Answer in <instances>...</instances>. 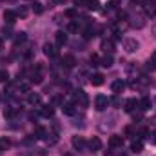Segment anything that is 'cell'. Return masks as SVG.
I'll return each mask as SVG.
<instances>
[{"mask_svg": "<svg viewBox=\"0 0 156 156\" xmlns=\"http://www.w3.org/2000/svg\"><path fill=\"white\" fill-rule=\"evenodd\" d=\"M73 102H75V105H80V107H87L89 105V98H87V93L83 91V89H76L75 93H73Z\"/></svg>", "mask_w": 156, "mask_h": 156, "instance_id": "1", "label": "cell"}, {"mask_svg": "<svg viewBox=\"0 0 156 156\" xmlns=\"http://www.w3.org/2000/svg\"><path fill=\"white\" fill-rule=\"evenodd\" d=\"M107 105H109V98L105 96V94H98L96 98H94V109L96 111H105L107 109Z\"/></svg>", "mask_w": 156, "mask_h": 156, "instance_id": "2", "label": "cell"}, {"mask_svg": "<svg viewBox=\"0 0 156 156\" xmlns=\"http://www.w3.org/2000/svg\"><path fill=\"white\" fill-rule=\"evenodd\" d=\"M71 145L75 147V151H85V149H87V142H85L83 136H73Z\"/></svg>", "mask_w": 156, "mask_h": 156, "instance_id": "3", "label": "cell"}, {"mask_svg": "<svg viewBox=\"0 0 156 156\" xmlns=\"http://www.w3.org/2000/svg\"><path fill=\"white\" fill-rule=\"evenodd\" d=\"M138 47H140V44H138L136 38H125L123 40V49L127 53H134V51H138Z\"/></svg>", "mask_w": 156, "mask_h": 156, "instance_id": "4", "label": "cell"}, {"mask_svg": "<svg viewBox=\"0 0 156 156\" xmlns=\"http://www.w3.org/2000/svg\"><path fill=\"white\" fill-rule=\"evenodd\" d=\"M44 55L49 56V58L58 56V49H56V45H53V44H44Z\"/></svg>", "mask_w": 156, "mask_h": 156, "instance_id": "5", "label": "cell"}, {"mask_svg": "<svg viewBox=\"0 0 156 156\" xmlns=\"http://www.w3.org/2000/svg\"><path fill=\"white\" fill-rule=\"evenodd\" d=\"M60 64H62L66 69H71V67H75L76 60H75V56H73V55H64V56H62V60H60Z\"/></svg>", "mask_w": 156, "mask_h": 156, "instance_id": "6", "label": "cell"}, {"mask_svg": "<svg viewBox=\"0 0 156 156\" xmlns=\"http://www.w3.org/2000/svg\"><path fill=\"white\" fill-rule=\"evenodd\" d=\"M87 147H89L93 153H96V151H100V149H102V140H100L98 136H93V138L87 142Z\"/></svg>", "mask_w": 156, "mask_h": 156, "instance_id": "7", "label": "cell"}, {"mask_svg": "<svg viewBox=\"0 0 156 156\" xmlns=\"http://www.w3.org/2000/svg\"><path fill=\"white\" fill-rule=\"evenodd\" d=\"M62 111H64V115L73 116V115L76 113V105H75V102H66V104H62Z\"/></svg>", "mask_w": 156, "mask_h": 156, "instance_id": "8", "label": "cell"}, {"mask_svg": "<svg viewBox=\"0 0 156 156\" xmlns=\"http://www.w3.org/2000/svg\"><path fill=\"white\" fill-rule=\"evenodd\" d=\"M27 104L29 105H40L42 104V96H40V93H29L27 94Z\"/></svg>", "mask_w": 156, "mask_h": 156, "instance_id": "9", "label": "cell"}, {"mask_svg": "<svg viewBox=\"0 0 156 156\" xmlns=\"http://www.w3.org/2000/svg\"><path fill=\"white\" fill-rule=\"evenodd\" d=\"M4 20H5V24H7V26H13V24L16 22V13H15V11L5 9V11H4Z\"/></svg>", "mask_w": 156, "mask_h": 156, "instance_id": "10", "label": "cell"}, {"mask_svg": "<svg viewBox=\"0 0 156 156\" xmlns=\"http://www.w3.org/2000/svg\"><path fill=\"white\" fill-rule=\"evenodd\" d=\"M136 107H138V100H136V98H129V100H125V105H123L125 113H134Z\"/></svg>", "mask_w": 156, "mask_h": 156, "instance_id": "11", "label": "cell"}, {"mask_svg": "<svg viewBox=\"0 0 156 156\" xmlns=\"http://www.w3.org/2000/svg\"><path fill=\"white\" fill-rule=\"evenodd\" d=\"M109 145H111L113 149L122 147V145H123V136H120V134H113V136L109 138Z\"/></svg>", "mask_w": 156, "mask_h": 156, "instance_id": "12", "label": "cell"}, {"mask_svg": "<svg viewBox=\"0 0 156 156\" xmlns=\"http://www.w3.org/2000/svg\"><path fill=\"white\" fill-rule=\"evenodd\" d=\"M153 107V102H151V98H147V96H144L140 102H138V109L140 111H149Z\"/></svg>", "mask_w": 156, "mask_h": 156, "instance_id": "13", "label": "cell"}, {"mask_svg": "<svg viewBox=\"0 0 156 156\" xmlns=\"http://www.w3.org/2000/svg\"><path fill=\"white\" fill-rule=\"evenodd\" d=\"M111 89H113L115 94H120V93L125 89V82H123V80H115V82L111 83Z\"/></svg>", "mask_w": 156, "mask_h": 156, "instance_id": "14", "label": "cell"}, {"mask_svg": "<svg viewBox=\"0 0 156 156\" xmlns=\"http://www.w3.org/2000/svg\"><path fill=\"white\" fill-rule=\"evenodd\" d=\"M40 115L44 118H51L55 115V107L51 105V104H47V105H42V109H40Z\"/></svg>", "mask_w": 156, "mask_h": 156, "instance_id": "15", "label": "cell"}, {"mask_svg": "<svg viewBox=\"0 0 156 156\" xmlns=\"http://www.w3.org/2000/svg\"><path fill=\"white\" fill-rule=\"evenodd\" d=\"M144 9L147 16H154L156 15V4L154 2H144Z\"/></svg>", "mask_w": 156, "mask_h": 156, "instance_id": "16", "label": "cell"}, {"mask_svg": "<svg viewBox=\"0 0 156 156\" xmlns=\"http://www.w3.org/2000/svg\"><path fill=\"white\" fill-rule=\"evenodd\" d=\"M55 40H56V45H58V47H62L64 44H67V35H66L64 31H56Z\"/></svg>", "mask_w": 156, "mask_h": 156, "instance_id": "17", "label": "cell"}, {"mask_svg": "<svg viewBox=\"0 0 156 156\" xmlns=\"http://www.w3.org/2000/svg\"><path fill=\"white\" fill-rule=\"evenodd\" d=\"M102 49H104L105 53L113 55V51H115V42H113V40H102Z\"/></svg>", "mask_w": 156, "mask_h": 156, "instance_id": "18", "label": "cell"}, {"mask_svg": "<svg viewBox=\"0 0 156 156\" xmlns=\"http://www.w3.org/2000/svg\"><path fill=\"white\" fill-rule=\"evenodd\" d=\"M91 85H94V87H100L102 83H104V75H100V73H94L93 76H91Z\"/></svg>", "mask_w": 156, "mask_h": 156, "instance_id": "19", "label": "cell"}, {"mask_svg": "<svg viewBox=\"0 0 156 156\" xmlns=\"http://www.w3.org/2000/svg\"><path fill=\"white\" fill-rule=\"evenodd\" d=\"M93 37H96V27L87 26V27L83 29V38H85V40H91Z\"/></svg>", "mask_w": 156, "mask_h": 156, "instance_id": "20", "label": "cell"}, {"mask_svg": "<svg viewBox=\"0 0 156 156\" xmlns=\"http://www.w3.org/2000/svg\"><path fill=\"white\" fill-rule=\"evenodd\" d=\"M131 151H133V153H142V151H144V144H142L140 138H138V140H133V144H131Z\"/></svg>", "mask_w": 156, "mask_h": 156, "instance_id": "21", "label": "cell"}, {"mask_svg": "<svg viewBox=\"0 0 156 156\" xmlns=\"http://www.w3.org/2000/svg\"><path fill=\"white\" fill-rule=\"evenodd\" d=\"M16 113H18V109H16V107H11V105H5V107H4V116L13 118Z\"/></svg>", "mask_w": 156, "mask_h": 156, "instance_id": "22", "label": "cell"}, {"mask_svg": "<svg viewBox=\"0 0 156 156\" xmlns=\"http://www.w3.org/2000/svg\"><path fill=\"white\" fill-rule=\"evenodd\" d=\"M15 13H16V16H20V18H26V16L29 15V9H27L26 5H18Z\"/></svg>", "mask_w": 156, "mask_h": 156, "instance_id": "23", "label": "cell"}, {"mask_svg": "<svg viewBox=\"0 0 156 156\" xmlns=\"http://www.w3.org/2000/svg\"><path fill=\"white\" fill-rule=\"evenodd\" d=\"M100 66H104V67H111V66H113V56H111V55H105L104 58H100Z\"/></svg>", "mask_w": 156, "mask_h": 156, "instance_id": "24", "label": "cell"}, {"mask_svg": "<svg viewBox=\"0 0 156 156\" xmlns=\"http://www.w3.org/2000/svg\"><path fill=\"white\" fill-rule=\"evenodd\" d=\"M47 136V131L44 127H35V138H40V140H45Z\"/></svg>", "mask_w": 156, "mask_h": 156, "instance_id": "25", "label": "cell"}, {"mask_svg": "<svg viewBox=\"0 0 156 156\" xmlns=\"http://www.w3.org/2000/svg\"><path fill=\"white\" fill-rule=\"evenodd\" d=\"M87 9L98 11V9H100V2H98V0H87Z\"/></svg>", "mask_w": 156, "mask_h": 156, "instance_id": "26", "label": "cell"}, {"mask_svg": "<svg viewBox=\"0 0 156 156\" xmlns=\"http://www.w3.org/2000/svg\"><path fill=\"white\" fill-rule=\"evenodd\" d=\"M27 40V35L22 31V33H16V37H15V45H18V44H24Z\"/></svg>", "mask_w": 156, "mask_h": 156, "instance_id": "27", "label": "cell"}, {"mask_svg": "<svg viewBox=\"0 0 156 156\" xmlns=\"http://www.w3.org/2000/svg\"><path fill=\"white\" fill-rule=\"evenodd\" d=\"M78 29H80V24H78V20L69 22V26H67V31H71V33H78Z\"/></svg>", "mask_w": 156, "mask_h": 156, "instance_id": "28", "label": "cell"}, {"mask_svg": "<svg viewBox=\"0 0 156 156\" xmlns=\"http://www.w3.org/2000/svg\"><path fill=\"white\" fill-rule=\"evenodd\" d=\"M9 147H11V140L0 138V151H5V149H9Z\"/></svg>", "mask_w": 156, "mask_h": 156, "instance_id": "29", "label": "cell"}, {"mask_svg": "<svg viewBox=\"0 0 156 156\" xmlns=\"http://www.w3.org/2000/svg\"><path fill=\"white\" fill-rule=\"evenodd\" d=\"M31 5H33V7H31V9H33V13H35V15H40V13H42V11H44V5H42V4H40V2H33V4H31Z\"/></svg>", "mask_w": 156, "mask_h": 156, "instance_id": "30", "label": "cell"}, {"mask_svg": "<svg viewBox=\"0 0 156 156\" xmlns=\"http://www.w3.org/2000/svg\"><path fill=\"white\" fill-rule=\"evenodd\" d=\"M145 69H147V71H154V69H156V56H153V58H149V60H147Z\"/></svg>", "mask_w": 156, "mask_h": 156, "instance_id": "31", "label": "cell"}, {"mask_svg": "<svg viewBox=\"0 0 156 156\" xmlns=\"http://www.w3.org/2000/svg\"><path fill=\"white\" fill-rule=\"evenodd\" d=\"M89 62H91V66H93V67H96V66H100V56L93 53V55H91V58H89Z\"/></svg>", "mask_w": 156, "mask_h": 156, "instance_id": "32", "label": "cell"}, {"mask_svg": "<svg viewBox=\"0 0 156 156\" xmlns=\"http://www.w3.org/2000/svg\"><path fill=\"white\" fill-rule=\"evenodd\" d=\"M18 91L29 94V93H31V87H29V83H18Z\"/></svg>", "mask_w": 156, "mask_h": 156, "instance_id": "33", "label": "cell"}, {"mask_svg": "<svg viewBox=\"0 0 156 156\" xmlns=\"http://www.w3.org/2000/svg\"><path fill=\"white\" fill-rule=\"evenodd\" d=\"M64 15H66L67 18H73V20H76V18H78V13L75 11V9H67V11H66Z\"/></svg>", "mask_w": 156, "mask_h": 156, "instance_id": "34", "label": "cell"}, {"mask_svg": "<svg viewBox=\"0 0 156 156\" xmlns=\"http://www.w3.org/2000/svg\"><path fill=\"white\" fill-rule=\"evenodd\" d=\"M118 4H120L118 0H109V2H107V9H116Z\"/></svg>", "mask_w": 156, "mask_h": 156, "instance_id": "35", "label": "cell"}, {"mask_svg": "<svg viewBox=\"0 0 156 156\" xmlns=\"http://www.w3.org/2000/svg\"><path fill=\"white\" fill-rule=\"evenodd\" d=\"M9 80V73L7 71H0V82H7Z\"/></svg>", "mask_w": 156, "mask_h": 156, "instance_id": "36", "label": "cell"}, {"mask_svg": "<svg viewBox=\"0 0 156 156\" xmlns=\"http://www.w3.org/2000/svg\"><path fill=\"white\" fill-rule=\"evenodd\" d=\"M2 33H4V37H7V38H9V37H13V35H11V26H7V27L4 26V29H2Z\"/></svg>", "mask_w": 156, "mask_h": 156, "instance_id": "37", "label": "cell"}, {"mask_svg": "<svg viewBox=\"0 0 156 156\" xmlns=\"http://www.w3.org/2000/svg\"><path fill=\"white\" fill-rule=\"evenodd\" d=\"M109 104H115V105H120V104H122V100H120V94H115V98H113V100H109Z\"/></svg>", "mask_w": 156, "mask_h": 156, "instance_id": "38", "label": "cell"}, {"mask_svg": "<svg viewBox=\"0 0 156 156\" xmlns=\"http://www.w3.org/2000/svg\"><path fill=\"white\" fill-rule=\"evenodd\" d=\"M37 118H38V113H35V111H31V113H29V120H31V122H33V120H37Z\"/></svg>", "mask_w": 156, "mask_h": 156, "instance_id": "39", "label": "cell"}, {"mask_svg": "<svg viewBox=\"0 0 156 156\" xmlns=\"http://www.w3.org/2000/svg\"><path fill=\"white\" fill-rule=\"evenodd\" d=\"M53 104H64L62 96H55V98H53Z\"/></svg>", "mask_w": 156, "mask_h": 156, "instance_id": "40", "label": "cell"}, {"mask_svg": "<svg viewBox=\"0 0 156 156\" xmlns=\"http://www.w3.org/2000/svg\"><path fill=\"white\" fill-rule=\"evenodd\" d=\"M149 142H151V144H156V133L149 134Z\"/></svg>", "mask_w": 156, "mask_h": 156, "instance_id": "41", "label": "cell"}, {"mask_svg": "<svg viewBox=\"0 0 156 156\" xmlns=\"http://www.w3.org/2000/svg\"><path fill=\"white\" fill-rule=\"evenodd\" d=\"M118 18H120V20H122V18H127V13H125V11H120V13H118Z\"/></svg>", "mask_w": 156, "mask_h": 156, "instance_id": "42", "label": "cell"}, {"mask_svg": "<svg viewBox=\"0 0 156 156\" xmlns=\"http://www.w3.org/2000/svg\"><path fill=\"white\" fill-rule=\"evenodd\" d=\"M131 134H133V127H127L125 129V136H131Z\"/></svg>", "mask_w": 156, "mask_h": 156, "instance_id": "43", "label": "cell"}, {"mask_svg": "<svg viewBox=\"0 0 156 156\" xmlns=\"http://www.w3.org/2000/svg\"><path fill=\"white\" fill-rule=\"evenodd\" d=\"M131 2H133V4H136V5H144V2H145V0H131Z\"/></svg>", "mask_w": 156, "mask_h": 156, "instance_id": "44", "label": "cell"}, {"mask_svg": "<svg viewBox=\"0 0 156 156\" xmlns=\"http://www.w3.org/2000/svg\"><path fill=\"white\" fill-rule=\"evenodd\" d=\"M115 40H122V33L120 31H115Z\"/></svg>", "mask_w": 156, "mask_h": 156, "instance_id": "45", "label": "cell"}, {"mask_svg": "<svg viewBox=\"0 0 156 156\" xmlns=\"http://www.w3.org/2000/svg\"><path fill=\"white\" fill-rule=\"evenodd\" d=\"M105 156H116V153L111 149V151H105Z\"/></svg>", "mask_w": 156, "mask_h": 156, "instance_id": "46", "label": "cell"}, {"mask_svg": "<svg viewBox=\"0 0 156 156\" xmlns=\"http://www.w3.org/2000/svg\"><path fill=\"white\" fill-rule=\"evenodd\" d=\"M2 2H11V0H2Z\"/></svg>", "mask_w": 156, "mask_h": 156, "instance_id": "47", "label": "cell"}, {"mask_svg": "<svg viewBox=\"0 0 156 156\" xmlns=\"http://www.w3.org/2000/svg\"><path fill=\"white\" fill-rule=\"evenodd\" d=\"M0 47H2V38H0Z\"/></svg>", "mask_w": 156, "mask_h": 156, "instance_id": "48", "label": "cell"}, {"mask_svg": "<svg viewBox=\"0 0 156 156\" xmlns=\"http://www.w3.org/2000/svg\"><path fill=\"white\" fill-rule=\"evenodd\" d=\"M58 2H66V0H58Z\"/></svg>", "mask_w": 156, "mask_h": 156, "instance_id": "49", "label": "cell"}]
</instances>
